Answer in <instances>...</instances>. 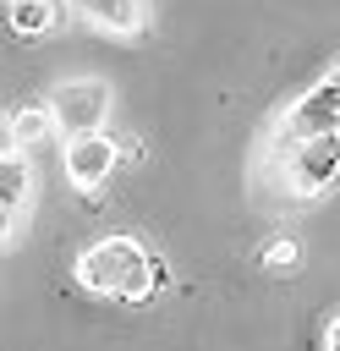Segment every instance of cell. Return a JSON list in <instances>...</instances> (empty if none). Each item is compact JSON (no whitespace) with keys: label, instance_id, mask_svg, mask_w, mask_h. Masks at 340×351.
Instances as JSON below:
<instances>
[{"label":"cell","instance_id":"3957f363","mask_svg":"<svg viewBox=\"0 0 340 351\" xmlns=\"http://www.w3.org/2000/svg\"><path fill=\"white\" fill-rule=\"evenodd\" d=\"M324 132H340V77H335V71H329V77H318V82H313L291 110H285L274 148L285 154L291 143H307V137H324Z\"/></svg>","mask_w":340,"mask_h":351},{"label":"cell","instance_id":"5b68a950","mask_svg":"<svg viewBox=\"0 0 340 351\" xmlns=\"http://www.w3.org/2000/svg\"><path fill=\"white\" fill-rule=\"evenodd\" d=\"M115 159H121V148L104 126L99 132H71V143H66V176H71L77 192H99L115 176Z\"/></svg>","mask_w":340,"mask_h":351},{"label":"cell","instance_id":"9c48e42d","mask_svg":"<svg viewBox=\"0 0 340 351\" xmlns=\"http://www.w3.org/2000/svg\"><path fill=\"white\" fill-rule=\"evenodd\" d=\"M27 192H33V170H27L22 148H16V154H0V203H5V208H22Z\"/></svg>","mask_w":340,"mask_h":351},{"label":"cell","instance_id":"7c38bea8","mask_svg":"<svg viewBox=\"0 0 340 351\" xmlns=\"http://www.w3.org/2000/svg\"><path fill=\"white\" fill-rule=\"evenodd\" d=\"M340 346V318H324V351Z\"/></svg>","mask_w":340,"mask_h":351},{"label":"cell","instance_id":"8992f818","mask_svg":"<svg viewBox=\"0 0 340 351\" xmlns=\"http://www.w3.org/2000/svg\"><path fill=\"white\" fill-rule=\"evenodd\" d=\"M66 5L77 16H88L99 33H115V38H132L148 22V0H66Z\"/></svg>","mask_w":340,"mask_h":351},{"label":"cell","instance_id":"8fae6325","mask_svg":"<svg viewBox=\"0 0 340 351\" xmlns=\"http://www.w3.org/2000/svg\"><path fill=\"white\" fill-rule=\"evenodd\" d=\"M22 143H16V132H11V115H0V154H16Z\"/></svg>","mask_w":340,"mask_h":351},{"label":"cell","instance_id":"30bf717a","mask_svg":"<svg viewBox=\"0 0 340 351\" xmlns=\"http://www.w3.org/2000/svg\"><path fill=\"white\" fill-rule=\"evenodd\" d=\"M296 263H302V241L296 236H269L263 241V269L269 274H291Z\"/></svg>","mask_w":340,"mask_h":351},{"label":"cell","instance_id":"ba28073f","mask_svg":"<svg viewBox=\"0 0 340 351\" xmlns=\"http://www.w3.org/2000/svg\"><path fill=\"white\" fill-rule=\"evenodd\" d=\"M11 132H16V143L27 148V143H44L49 132H55V115H49V99H33V104H16L11 110Z\"/></svg>","mask_w":340,"mask_h":351},{"label":"cell","instance_id":"4fadbf2b","mask_svg":"<svg viewBox=\"0 0 340 351\" xmlns=\"http://www.w3.org/2000/svg\"><path fill=\"white\" fill-rule=\"evenodd\" d=\"M11 230H16V208L0 203V241H11Z\"/></svg>","mask_w":340,"mask_h":351},{"label":"cell","instance_id":"277c9868","mask_svg":"<svg viewBox=\"0 0 340 351\" xmlns=\"http://www.w3.org/2000/svg\"><path fill=\"white\" fill-rule=\"evenodd\" d=\"M49 115H55V132H99L104 115H110V82L104 77L60 82L55 99H49Z\"/></svg>","mask_w":340,"mask_h":351},{"label":"cell","instance_id":"52a82bcc","mask_svg":"<svg viewBox=\"0 0 340 351\" xmlns=\"http://www.w3.org/2000/svg\"><path fill=\"white\" fill-rule=\"evenodd\" d=\"M66 0H0V16L16 38H44L55 22H60Z\"/></svg>","mask_w":340,"mask_h":351},{"label":"cell","instance_id":"6da1fadb","mask_svg":"<svg viewBox=\"0 0 340 351\" xmlns=\"http://www.w3.org/2000/svg\"><path fill=\"white\" fill-rule=\"evenodd\" d=\"M77 285H88L93 296H121V302H148L159 285V263L143 252V241L132 236H104L77 258Z\"/></svg>","mask_w":340,"mask_h":351},{"label":"cell","instance_id":"7a4b0ae2","mask_svg":"<svg viewBox=\"0 0 340 351\" xmlns=\"http://www.w3.org/2000/svg\"><path fill=\"white\" fill-rule=\"evenodd\" d=\"M335 176H340V132L291 143V148L280 154V186H285L291 197H302V203L329 197V192H335Z\"/></svg>","mask_w":340,"mask_h":351}]
</instances>
